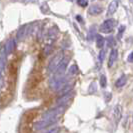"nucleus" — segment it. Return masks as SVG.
I'll list each match as a JSON object with an SVG mask.
<instances>
[{
    "label": "nucleus",
    "instance_id": "dca6fc26",
    "mask_svg": "<svg viewBox=\"0 0 133 133\" xmlns=\"http://www.w3.org/2000/svg\"><path fill=\"white\" fill-rule=\"evenodd\" d=\"M78 71H79V69H78L77 65H76V64H73V65H71V66H70L69 70H68L67 75H68V76H70V77H72V76H75L76 74L78 73Z\"/></svg>",
    "mask_w": 133,
    "mask_h": 133
},
{
    "label": "nucleus",
    "instance_id": "7ed1b4c3",
    "mask_svg": "<svg viewBox=\"0 0 133 133\" xmlns=\"http://www.w3.org/2000/svg\"><path fill=\"white\" fill-rule=\"evenodd\" d=\"M6 52L3 45L0 46V89L4 86L5 78V64H6Z\"/></svg>",
    "mask_w": 133,
    "mask_h": 133
},
{
    "label": "nucleus",
    "instance_id": "b1692460",
    "mask_svg": "<svg viewBox=\"0 0 133 133\" xmlns=\"http://www.w3.org/2000/svg\"><path fill=\"white\" fill-rule=\"evenodd\" d=\"M51 49H52V47H51V45H47L46 48H45V55H48V54L50 53Z\"/></svg>",
    "mask_w": 133,
    "mask_h": 133
},
{
    "label": "nucleus",
    "instance_id": "6ab92c4d",
    "mask_svg": "<svg viewBox=\"0 0 133 133\" xmlns=\"http://www.w3.org/2000/svg\"><path fill=\"white\" fill-rule=\"evenodd\" d=\"M95 27L94 26H91L90 27V29H89V33H88V40H92L94 38V36H95Z\"/></svg>",
    "mask_w": 133,
    "mask_h": 133
},
{
    "label": "nucleus",
    "instance_id": "412c9836",
    "mask_svg": "<svg viewBox=\"0 0 133 133\" xmlns=\"http://www.w3.org/2000/svg\"><path fill=\"white\" fill-rule=\"evenodd\" d=\"M78 5L81 7H86L88 5V0H77Z\"/></svg>",
    "mask_w": 133,
    "mask_h": 133
},
{
    "label": "nucleus",
    "instance_id": "4be33fe9",
    "mask_svg": "<svg viewBox=\"0 0 133 133\" xmlns=\"http://www.w3.org/2000/svg\"><path fill=\"white\" fill-rule=\"evenodd\" d=\"M124 29H125V26H123V25H121L119 28V32L117 34V37H118V39H121V36H122V34L124 32Z\"/></svg>",
    "mask_w": 133,
    "mask_h": 133
},
{
    "label": "nucleus",
    "instance_id": "9b49d317",
    "mask_svg": "<svg viewBox=\"0 0 133 133\" xmlns=\"http://www.w3.org/2000/svg\"><path fill=\"white\" fill-rule=\"evenodd\" d=\"M118 57V50L117 49H112L110 55H109V60H108V67H112L115 61Z\"/></svg>",
    "mask_w": 133,
    "mask_h": 133
},
{
    "label": "nucleus",
    "instance_id": "423d86ee",
    "mask_svg": "<svg viewBox=\"0 0 133 133\" xmlns=\"http://www.w3.org/2000/svg\"><path fill=\"white\" fill-rule=\"evenodd\" d=\"M74 93L75 92H74L73 90H70V91H68L66 93L60 95V97L57 99V104L58 105H65V104H67L74 97Z\"/></svg>",
    "mask_w": 133,
    "mask_h": 133
},
{
    "label": "nucleus",
    "instance_id": "6e6552de",
    "mask_svg": "<svg viewBox=\"0 0 133 133\" xmlns=\"http://www.w3.org/2000/svg\"><path fill=\"white\" fill-rule=\"evenodd\" d=\"M28 24L26 25H23L22 27H20L19 30L17 31V35H16V39L18 40V41H21V40H23L25 37H26V35L29 33V30H28Z\"/></svg>",
    "mask_w": 133,
    "mask_h": 133
},
{
    "label": "nucleus",
    "instance_id": "aec40b11",
    "mask_svg": "<svg viewBox=\"0 0 133 133\" xmlns=\"http://www.w3.org/2000/svg\"><path fill=\"white\" fill-rule=\"evenodd\" d=\"M100 85L102 88H105L107 85V79H106V76L105 75H101L100 77Z\"/></svg>",
    "mask_w": 133,
    "mask_h": 133
},
{
    "label": "nucleus",
    "instance_id": "393cba45",
    "mask_svg": "<svg viewBox=\"0 0 133 133\" xmlns=\"http://www.w3.org/2000/svg\"><path fill=\"white\" fill-rule=\"evenodd\" d=\"M128 62H132V53H130L129 54V56H128Z\"/></svg>",
    "mask_w": 133,
    "mask_h": 133
},
{
    "label": "nucleus",
    "instance_id": "f257e3e1",
    "mask_svg": "<svg viewBox=\"0 0 133 133\" xmlns=\"http://www.w3.org/2000/svg\"><path fill=\"white\" fill-rule=\"evenodd\" d=\"M69 80H70V76H68L67 74L61 75V76L53 75L49 80V87L53 91H59L66 83L69 82Z\"/></svg>",
    "mask_w": 133,
    "mask_h": 133
},
{
    "label": "nucleus",
    "instance_id": "20e7f679",
    "mask_svg": "<svg viewBox=\"0 0 133 133\" xmlns=\"http://www.w3.org/2000/svg\"><path fill=\"white\" fill-rule=\"evenodd\" d=\"M69 63V57H62V59L59 61V63L57 64V66L55 67L53 71V75L56 76H61V75H64L65 71H66L67 65Z\"/></svg>",
    "mask_w": 133,
    "mask_h": 133
},
{
    "label": "nucleus",
    "instance_id": "f8f14e48",
    "mask_svg": "<svg viewBox=\"0 0 133 133\" xmlns=\"http://www.w3.org/2000/svg\"><path fill=\"white\" fill-rule=\"evenodd\" d=\"M102 11H103V7L100 6L99 4H93L92 6H90L89 10H88L89 14H91V15H98Z\"/></svg>",
    "mask_w": 133,
    "mask_h": 133
},
{
    "label": "nucleus",
    "instance_id": "9d476101",
    "mask_svg": "<svg viewBox=\"0 0 133 133\" xmlns=\"http://www.w3.org/2000/svg\"><path fill=\"white\" fill-rule=\"evenodd\" d=\"M15 43H16V42H15V39H14V38H11V39H9L7 41L6 46H4L6 55H9V54H11L13 52L14 48H15Z\"/></svg>",
    "mask_w": 133,
    "mask_h": 133
},
{
    "label": "nucleus",
    "instance_id": "f03ea898",
    "mask_svg": "<svg viewBox=\"0 0 133 133\" xmlns=\"http://www.w3.org/2000/svg\"><path fill=\"white\" fill-rule=\"evenodd\" d=\"M65 105H58L57 107H55L53 109H50L46 111L45 113L42 115V119H55L59 121L60 117L63 115L64 111H65Z\"/></svg>",
    "mask_w": 133,
    "mask_h": 133
},
{
    "label": "nucleus",
    "instance_id": "a878e982",
    "mask_svg": "<svg viewBox=\"0 0 133 133\" xmlns=\"http://www.w3.org/2000/svg\"><path fill=\"white\" fill-rule=\"evenodd\" d=\"M76 19H77V20H80L81 22L83 21V20H82V18H81V16H76Z\"/></svg>",
    "mask_w": 133,
    "mask_h": 133
},
{
    "label": "nucleus",
    "instance_id": "f3484780",
    "mask_svg": "<svg viewBox=\"0 0 133 133\" xmlns=\"http://www.w3.org/2000/svg\"><path fill=\"white\" fill-rule=\"evenodd\" d=\"M104 42H105V39H104V37L103 36H101V35H96V46L98 47V48H102L103 45H104Z\"/></svg>",
    "mask_w": 133,
    "mask_h": 133
},
{
    "label": "nucleus",
    "instance_id": "2eb2a0df",
    "mask_svg": "<svg viewBox=\"0 0 133 133\" xmlns=\"http://www.w3.org/2000/svg\"><path fill=\"white\" fill-rule=\"evenodd\" d=\"M126 82H127V76L126 75H122V76L119 77L118 80L116 81L115 86L117 87V88H121V87H123L126 84Z\"/></svg>",
    "mask_w": 133,
    "mask_h": 133
},
{
    "label": "nucleus",
    "instance_id": "4468645a",
    "mask_svg": "<svg viewBox=\"0 0 133 133\" xmlns=\"http://www.w3.org/2000/svg\"><path fill=\"white\" fill-rule=\"evenodd\" d=\"M58 33H59V31H58L57 27H51L48 31V37L51 40H55L56 37L58 36Z\"/></svg>",
    "mask_w": 133,
    "mask_h": 133
},
{
    "label": "nucleus",
    "instance_id": "0eeeda50",
    "mask_svg": "<svg viewBox=\"0 0 133 133\" xmlns=\"http://www.w3.org/2000/svg\"><path fill=\"white\" fill-rule=\"evenodd\" d=\"M62 57H63V52H58L52 59L49 61V64H48V72H53L55 67L57 66V64L59 63L60 60L62 59Z\"/></svg>",
    "mask_w": 133,
    "mask_h": 133
},
{
    "label": "nucleus",
    "instance_id": "39448f33",
    "mask_svg": "<svg viewBox=\"0 0 133 133\" xmlns=\"http://www.w3.org/2000/svg\"><path fill=\"white\" fill-rule=\"evenodd\" d=\"M115 25H116V21L114 19L105 20V21L101 24V26H100V28H99L100 32H102V33H109V32H111V31L113 30V28L115 27Z\"/></svg>",
    "mask_w": 133,
    "mask_h": 133
},
{
    "label": "nucleus",
    "instance_id": "5701e85b",
    "mask_svg": "<svg viewBox=\"0 0 133 133\" xmlns=\"http://www.w3.org/2000/svg\"><path fill=\"white\" fill-rule=\"evenodd\" d=\"M104 57H105V51H104V50H101L99 53V57H98V59H99L100 62H103Z\"/></svg>",
    "mask_w": 133,
    "mask_h": 133
},
{
    "label": "nucleus",
    "instance_id": "a211bd4d",
    "mask_svg": "<svg viewBox=\"0 0 133 133\" xmlns=\"http://www.w3.org/2000/svg\"><path fill=\"white\" fill-rule=\"evenodd\" d=\"M106 42H107V45H108L109 47L115 46V40H114L113 36H109V37H107Z\"/></svg>",
    "mask_w": 133,
    "mask_h": 133
},
{
    "label": "nucleus",
    "instance_id": "ddd939ff",
    "mask_svg": "<svg viewBox=\"0 0 133 133\" xmlns=\"http://www.w3.org/2000/svg\"><path fill=\"white\" fill-rule=\"evenodd\" d=\"M121 114H122V107H121V105H116V106L114 107V111H113L114 120H115V123L116 124L121 119Z\"/></svg>",
    "mask_w": 133,
    "mask_h": 133
},
{
    "label": "nucleus",
    "instance_id": "1a4fd4ad",
    "mask_svg": "<svg viewBox=\"0 0 133 133\" xmlns=\"http://www.w3.org/2000/svg\"><path fill=\"white\" fill-rule=\"evenodd\" d=\"M119 6V2H118V0H112L110 3H109V5H108V9H107V15L108 16H110V15H112L116 12V10H117V8Z\"/></svg>",
    "mask_w": 133,
    "mask_h": 133
}]
</instances>
